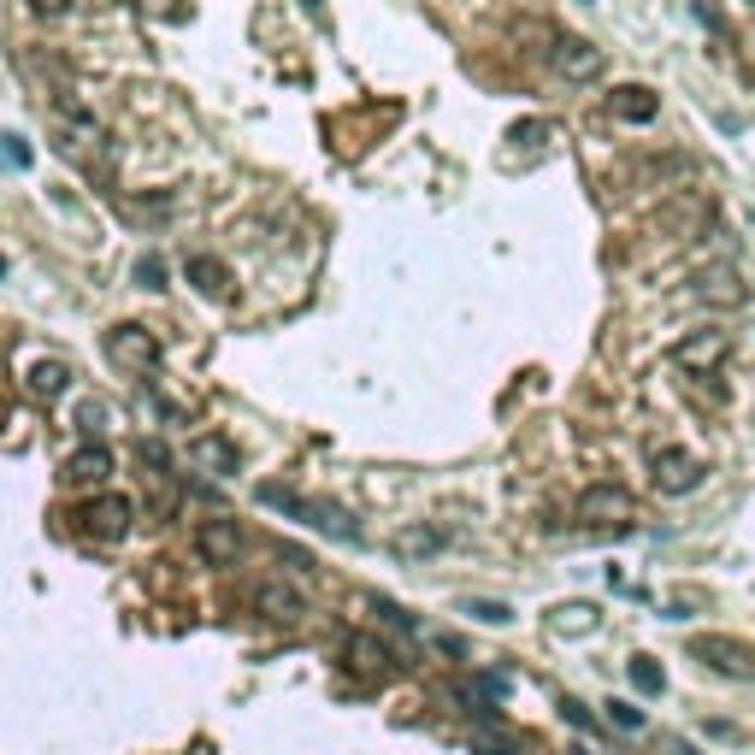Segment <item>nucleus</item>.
<instances>
[{
	"mask_svg": "<svg viewBox=\"0 0 755 755\" xmlns=\"http://www.w3.org/2000/svg\"><path fill=\"white\" fill-rule=\"evenodd\" d=\"M549 632H555V637H585V632H597V608H590V602H561L555 614H549Z\"/></svg>",
	"mask_w": 755,
	"mask_h": 755,
	"instance_id": "nucleus-20",
	"label": "nucleus"
},
{
	"mask_svg": "<svg viewBox=\"0 0 755 755\" xmlns=\"http://www.w3.org/2000/svg\"><path fill=\"white\" fill-rule=\"evenodd\" d=\"M443 543H448V537L438 531V526H426V519H419V526H402L396 531V543H390V549H396V561H431V555H443Z\"/></svg>",
	"mask_w": 755,
	"mask_h": 755,
	"instance_id": "nucleus-16",
	"label": "nucleus"
},
{
	"mask_svg": "<svg viewBox=\"0 0 755 755\" xmlns=\"http://www.w3.org/2000/svg\"><path fill=\"white\" fill-rule=\"evenodd\" d=\"M726 355H732V337H726V331H691V337H679L667 348V360H673L679 372H720Z\"/></svg>",
	"mask_w": 755,
	"mask_h": 755,
	"instance_id": "nucleus-8",
	"label": "nucleus"
},
{
	"mask_svg": "<svg viewBox=\"0 0 755 755\" xmlns=\"http://www.w3.org/2000/svg\"><path fill=\"white\" fill-rule=\"evenodd\" d=\"M626 673H632V685L644 691V696H661V691H667V673L656 667V656H632Z\"/></svg>",
	"mask_w": 755,
	"mask_h": 755,
	"instance_id": "nucleus-21",
	"label": "nucleus"
},
{
	"mask_svg": "<svg viewBox=\"0 0 755 755\" xmlns=\"http://www.w3.org/2000/svg\"><path fill=\"white\" fill-rule=\"evenodd\" d=\"M130 519H136V502L119 496V490H100V496H89L77 507V531L95 537V543H124Z\"/></svg>",
	"mask_w": 755,
	"mask_h": 755,
	"instance_id": "nucleus-2",
	"label": "nucleus"
},
{
	"mask_svg": "<svg viewBox=\"0 0 755 755\" xmlns=\"http://www.w3.org/2000/svg\"><path fill=\"white\" fill-rule=\"evenodd\" d=\"M608 112H614L620 124H656L661 119V95L649 89V83H620V89L608 95Z\"/></svg>",
	"mask_w": 755,
	"mask_h": 755,
	"instance_id": "nucleus-13",
	"label": "nucleus"
},
{
	"mask_svg": "<svg viewBox=\"0 0 755 755\" xmlns=\"http://www.w3.org/2000/svg\"><path fill=\"white\" fill-rule=\"evenodd\" d=\"M372 614H378V626H384V632H396V637H419V626L408 620V608H396V602L378 597V602H372Z\"/></svg>",
	"mask_w": 755,
	"mask_h": 755,
	"instance_id": "nucleus-22",
	"label": "nucleus"
},
{
	"mask_svg": "<svg viewBox=\"0 0 755 755\" xmlns=\"http://www.w3.org/2000/svg\"><path fill=\"white\" fill-rule=\"evenodd\" d=\"M343 661H348V673H355V679H372V685L396 673V649H390L384 637H372V632H355V637H348V644H343Z\"/></svg>",
	"mask_w": 755,
	"mask_h": 755,
	"instance_id": "nucleus-11",
	"label": "nucleus"
},
{
	"mask_svg": "<svg viewBox=\"0 0 755 755\" xmlns=\"http://www.w3.org/2000/svg\"><path fill=\"white\" fill-rule=\"evenodd\" d=\"M107 360L124 372H154L159 367V337L148 325H136V319H124V325L107 331Z\"/></svg>",
	"mask_w": 755,
	"mask_h": 755,
	"instance_id": "nucleus-6",
	"label": "nucleus"
},
{
	"mask_svg": "<svg viewBox=\"0 0 755 755\" xmlns=\"http://www.w3.org/2000/svg\"><path fill=\"white\" fill-rule=\"evenodd\" d=\"M24 384H31V396H41V402H60L71 390V367L65 360H36V367L24 372Z\"/></svg>",
	"mask_w": 755,
	"mask_h": 755,
	"instance_id": "nucleus-19",
	"label": "nucleus"
},
{
	"mask_svg": "<svg viewBox=\"0 0 755 755\" xmlns=\"http://www.w3.org/2000/svg\"><path fill=\"white\" fill-rule=\"evenodd\" d=\"M549 65H555L566 83H597L608 60H602L597 41H585V36H555V41H549Z\"/></svg>",
	"mask_w": 755,
	"mask_h": 755,
	"instance_id": "nucleus-9",
	"label": "nucleus"
},
{
	"mask_svg": "<svg viewBox=\"0 0 755 755\" xmlns=\"http://www.w3.org/2000/svg\"><path fill=\"white\" fill-rule=\"evenodd\" d=\"M183 272H189V284H195L201 296H230V266L219 254H189Z\"/></svg>",
	"mask_w": 755,
	"mask_h": 755,
	"instance_id": "nucleus-17",
	"label": "nucleus"
},
{
	"mask_svg": "<svg viewBox=\"0 0 755 755\" xmlns=\"http://www.w3.org/2000/svg\"><path fill=\"white\" fill-rule=\"evenodd\" d=\"M460 608H467L472 620H484V626H507V620H514V608H507V602H496V597H467Z\"/></svg>",
	"mask_w": 755,
	"mask_h": 755,
	"instance_id": "nucleus-23",
	"label": "nucleus"
},
{
	"mask_svg": "<svg viewBox=\"0 0 755 755\" xmlns=\"http://www.w3.org/2000/svg\"><path fill=\"white\" fill-rule=\"evenodd\" d=\"M31 12H36V19H65L71 0H31Z\"/></svg>",
	"mask_w": 755,
	"mask_h": 755,
	"instance_id": "nucleus-26",
	"label": "nucleus"
},
{
	"mask_svg": "<svg viewBox=\"0 0 755 755\" xmlns=\"http://www.w3.org/2000/svg\"><path fill=\"white\" fill-rule=\"evenodd\" d=\"M708 219H715V201L703 195V189H673V195L661 201V213H656V230L667 242H691V237H703Z\"/></svg>",
	"mask_w": 755,
	"mask_h": 755,
	"instance_id": "nucleus-1",
	"label": "nucleus"
},
{
	"mask_svg": "<svg viewBox=\"0 0 755 755\" xmlns=\"http://www.w3.org/2000/svg\"><path fill=\"white\" fill-rule=\"evenodd\" d=\"M136 284H142V289H166V260H159V254H142V260H136Z\"/></svg>",
	"mask_w": 755,
	"mask_h": 755,
	"instance_id": "nucleus-24",
	"label": "nucleus"
},
{
	"mask_svg": "<svg viewBox=\"0 0 755 755\" xmlns=\"http://www.w3.org/2000/svg\"><path fill=\"white\" fill-rule=\"evenodd\" d=\"M578 519H585V531H632L637 502L626 484H590L578 496Z\"/></svg>",
	"mask_w": 755,
	"mask_h": 755,
	"instance_id": "nucleus-3",
	"label": "nucleus"
},
{
	"mask_svg": "<svg viewBox=\"0 0 755 755\" xmlns=\"http://www.w3.org/2000/svg\"><path fill=\"white\" fill-rule=\"evenodd\" d=\"M254 608L272 626H301V620H308V597H301V585H289V578H260Z\"/></svg>",
	"mask_w": 755,
	"mask_h": 755,
	"instance_id": "nucleus-10",
	"label": "nucleus"
},
{
	"mask_svg": "<svg viewBox=\"0 0 755 755\" xmlns=\"http://www.w3.org/2000/svg\"><path fill=\"white\" fill-rule=\"evenodd\" d=\"M242 549H249V531H242L237 519L213 514V519H201V526H195V555L207 566H237Z\"/></svg>",
	"mask_w": 755,
	"mask_h": 755,
	"instance_id": "nucleus-7",
	"label": "nucleus"
},
{
	"mask_svg": "<svg viewBox=\"0 0 755 755\" xmlns=\"http://www.w3.org/2000/svg\"><path fill=\"white\" fill-rule=\"evenodd\" d=\"M301 519H308V526H319V531H331V537H343V543H360V526L343 514L337 502H313V496H308V502H301Z\"/></svg>",
	"mask_w": 755,
	"mask_h": 755,
	"instance_id": "nucleus-18",
	"label": "nucleus"
},
{
	"mask_svg": "<svg viewBox=\"0 0 755 755\" xmlns=\"http://www.w3.org/2000/svg\"><path fill=\"white\" fill-rule=\"evenodd\" d=\"M561 715H566V720H573V726H585V732H590V726H597V720H590V715H585V703H573V696H566V703H561Z\"/></svg>",
	"mask_w": 755,
	"mask_h": 755,
	"instance_id": "nucleus-27",
	"label": "nucleus"
},
{
	"mask_svg": "<svg viewBox=\"0 0 755 755\" xmlns=\"http://www.w3.org/2000/svg\"><path fill=\"white\" fill-rule=\"evenodd\" d=\"M696 301H703V308H744L750 289L732 266H708L703 278H696Z\"/></svg>",
	"mask_w": 755,
	"mask_h": 755,
	"instance_id": "nucleus-14",
	"label": "nucleus"
},
{
	"mask_svg": "<svg viewBox=\"0 0 755 755\" xmlns=\"http://www.w3.org/2000/svg\"><path fill=\"white\" fill-rule=\"evenodd\" d=\"M703 478H708V467L691 448H673V443L649 448V484H656L661 496H691V490H703Z\"/></svg>",
	"mask_w": 755,
	"mask_h": 755,
	"instance_id": "nucleus-4",
	"label": "nucleus"
},
{
	"mask_svg": "<svg viewBox=\"0 0 755 755\" xmlns=\"http://www.w3.org/2000/svg\"><path fill=\"white\" fill-rule=\"evenodd\" d=\"M107 478H112V448L107 443H83V448H71V455H65V484L100 490Z\"/></svg>",
	"mask_w": 755,
	"mask_h": 755,
	"instance_id": "nucleus-12",
	"label": "nucleus"
},
{
	"mask_svg": "<svg viewBox=\"0 0 755 755\" xmlns=\"http://www.w3.org/2000/svg\"><path fill=\"white\" fill-rule=\"evenodd\" d=\"M691 661H703L708 673H720V679H755V649L744 637H726V632L691 637Z\"/></svg>",
	"mask_w": 755,
	"mask_h": 755,
	"instance_id": "nucleus-5",
	"label": "nucleus"
},
{
	"mask_svg": "<svg viewBox=\"0 0 755 755\" xmlns=\"http://www.w3.org/2000/svg\"><path fill=\"white\" fill-rule=\"evenodd\" d=\"M608 726H620V732H644V708H632V703H608Z\"/></svg>",
	"mask_w": 755,
	"mask_h": 755,
	"instance_id": "nucleus-25",
	"label": "nucleus"
},
{
	"mask_svg": "<svg viewBox=\"0 0 755 755\" xmlns=\"http://www.w3.org/2000/svg\"><path fill=\"white\" fill-rule=\"evenodd\" d=\"M189 460H195L201 472H213V478H230L242 467V455H237V443L219 438V431H201L195 443H189Z\"/></svg>",
	"mask_w": 755,
	"mask_h": 755,
	"instance_id": "nucleus-15",
	"label": "nucleus"
}]
</instances>
